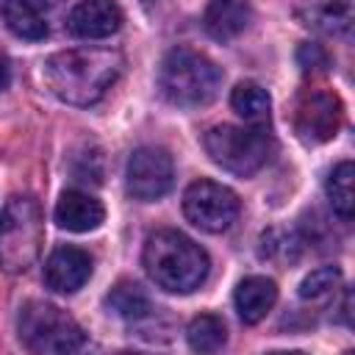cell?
Returning <instances> with one entry per match:
<instances>
[{
    "mask_svg": "<svg viewBox=\"0 0 355 355\" xmlns=\"http://www.w3.org/2000/svg\"><path fill=\"white\" fill-rule=\"evenodd\" d=\"M125 58L111 47H72L44 61L47 89L69 105H94L122 75Z\"/></svg>",
    "mask_w": 355,
    "mask_h": 355,
    "instance_id": "1",
    "label": "cell"
},
{
    "mask_svg": "<svg viewBox=\"0 0 355 355\" xmlns=\"http://www.w3.org/2000/svg\"><path fill=\"white\" fill-rule=\"evenodd\" d=\"M141 263L150 280L169 294H191L208 277V252L180 230H155L147 236Z\"/></svg>",
    "mask_w": 355,
    "mask_h": 355,
    "instance_id": "2",
    "label": "cell"
},
{
    "mask_svg": "<svg viewBox=\"0 0 355 355\" xmlns=\"http://www.w3.org/2000/svg\"><path fill=\"white\" fill-rule=\"evenodd\" d=\"M158 89H161V97L178 108H200L219 94L222 72L202 53L175 47L161 61Z\"/></svg>",
    "mask_w": 355,
    "mask_h": 355,
    "instance_id": "3",
    "label": "cell"
},
{
    "mask_svg": "<svg viewBox=\"0 0 355 355\" xmlns=\"http://www.w3.org/2000/svg\"><path fill=\"white\" fill-rule=\"evenodd\" d=\"M202 147L216 166L239 178L263 169L275 153V139L263 125H214L202 136Z\"/></svg>",
    "mask_w": 355,
    "mask_h": 355,
    "instance_id": "4",
    "label": "cell"
},
{
    "mask_svg": "<svg viewBox=\"0 0 355 355\" xmlns=\"http://www.w3.org/2000/svg\"><path fill=\"white\" fill-rule=\"evenodd\" d=\"M44 241L42 208L33 197H11L0 214V269L8 275L28 272Z\"/></svg>",
    "mask_w": 355,
    "mask_h": 355,
    "instance_id": "5",
    "label": "cell"
},
{
    "mask_svg": "<svg viewBox=\"0 0 355 355\" xmlns=\"http://www.w3.org/2000/svg\"><path fill=\"white\" fill-rule=\"evenodd\" d=\"M17 330H19L22 347L39 355L75 352L86 341L80 324L67 311H61L58 305L42 302V300H31L19 308Z\"/></svg>",
    "mask_w": 355,
    "mask_h": 355,
    "instance_id": "6",
    "label": "cell"
},
{
    "mask_svg": "<svg viewBox=\"0 0 355 355\" xmlns=\"http://www.w3.org/2000/svg\"><path fill=\"white\" fill-rule=\"evenodd\" d=\"M239 211H241V202H239L236 191L222 186V183H216V180L200 178L183 191V214H186V219L194 227L205 230V233L227 230L236 222Z\"/></svg>",
    "mask_w": 355,
    "mask_h": 355,
    "instance_id": "7",
    "label": "cell"
},
{
    "mask_svg": "<svg viewBox=\"0 0 355 355\" xmlns=\"http://www.w3.org/2000/svg\"><path fill=\"white\" fill-rule=\"evenodd\" d=\"M175 183V164L164 147H139L128 158L125 186L139 202L161 200Z\"/></svg>",
    "mask_w": 355,
    "mask_h": 355,
    "instance_id": "8",
    "label": "cell"
},
{
    "mask_svg": "<svg viewBox=\"0 0 355 355\" xmlns=\"http://www.w3.org/2000/svg\"><path fill=\"white\" fill-rule=\"evenodd\" d=\"M344 122V105L336 92L308 89L294 105V130L305 144L330 141Z\"/></svg>",
    "mask_w": 355,
    "mask_h": 355,
    "instance_id": "9",
    "label": "cell"
},
{
    "mask_svg": "<svg viewBox=\"0 0 355 355\" xmlns=\"http://www.w3.org/2000/svg\"><path fill=\"white\" fill-rule=\"evenodd\" d=\"M58 11H61V0H0V14L6 28L17 39H28V42L47 39Z\"/></svg>",
    "mask_w": 355,
    "mask_h": 355,
    "instance_id": "10",
    "label": "cell"
},
{
    "mask_svg": "<svg viewBox=\"0 0 355 355\" xmlns=\"http://www.w3.org/2000/svg\"><path fill=\"white\" fill-rule=\"evenodd\" d=\"M294 19L319 36H349L355 22V0H297Z\"/></svg>",
    "mask_w": 355,
    "mask_h": 355,
    "instance_id": "11",
    "label": "cell"
},
{
    "mask_svg": "<svg viewBox=\"0 0 355 355\" xmlns=\"http://www.w3.org/2000/svg\"><path fill=\"white\" fill-rule=\"evenodd\" d=\"M92 277V255L80 247H55L44 263V283L58 294L78 291Z\"/></svg>",
    "mask_w": 355,
    "mask_h": 355,
    "instance_id": "12",
    "label": "cell"
},
{
    "mask_svg": "<svg viewBox=\"0 0 355 355\" xmlns=\"http://www.w3.org/2000/svg\"><path fill=\"white\" fill-rule=\"evenodd\" d=\"M122 28V8L114 0H83L67 17V31L78 39H105Z\"/></svg>",
    "mask_w": 355,
    "mask_h": 355,
    "instance_id": "13",
    "label": "cell"
},
{
    "mask_svg": "<svg viewBox=\"0 0 355 355\" xmlns=\"http://www.w3.org/2000/svg\"><path fill=\"white\" fill-rule=\"evenodd\" d=\"M58 227L69 230V233H89V230H97L105 219V208L97 197L86 194V191H64L55 202V211H53Z\"/></svg>",
    "mask_w": 355,
    "mask_h": 355,
    "instance_id": "14",
    "label": "cell"
},
{
    "mask_svg": "<svg viewBox=\"0 0 355 355\" xmlns=\"http://www.w3.org/2000/svg\"><path fill=\"white\" fill-rule=\"evenodd\" d=\"M252 22V8L247 0H211L202 14V28L216 42H230L241 36Z\"/></svg>",
    "mask_w": 355,
    "mask_h": 355,
    "instance_id": "15",
    "label": "cell"
},
{
    "mask_svg": "<svg viewBox=\"0 0 355 355\" xmlns=\"http://www.w3.org/2000/svg\"><path fill=\"white\" fill-rule=\"evenodd\" d=\"M233 302H236V311H239V316H241L244 324H258L275 308V302H277V286L269 277L250 275V277H244L236 286Z\"/></svg>",
    "mask_w": 355,
    "mask_h": 355,
    "instance_id": "16",
    "label": "cell"
},
{
    "mask_svg": "<svg viewBox=\"0 0 355 355\" xmlns=\"http://www.w3.org/2000/svg\"><path fill=\"white\" fill-rule=\"evenodd\" d=\"M105 305L125 322H141L153 313V302H150L147 291L133 280H119L105 294Z\"/></svg>",
    "mask_w": 355,
    "mask_h": 355,
    "instance_id": "17",
    "label": "cell"
},
{
    "mask_svg": "<svg viewBox=\"0 0 355 355\" xmlns=\"http://www.w3.org/2000/svg\"><path fill=\"white\" fill-rule=\"evenodd\" d=\"M230 105H233V111H236L244 122L263 125V122L269 119L272 100H269V92H266L263 86H258L255 80H241V83L230 92Z\"/></svg>",
    "mask_w": 355,
    "mask_h": 355,
    "instance_id": "18",
    "label": "cell"
},
{
    "mask_svg": "<svg viewBox=\"0 0 355 355\" xmlns=\"http://www.w3.org/2000/svg\"><path fill=\"white\" fill-rule=\"evenodd\" d=\"M186 341L194 352H216L227 341V327L214 313H200L186 327Z\"/></svg>",
    "mask_w": 355,
    "mask_h": 355,
    "instance_id": "19",
    "label": "cell"
},
{
    "mask_svg": "<svg viewBox=\"0 0 355 355\" xmlns=\"http://www.w3.org/2000/svg\"><path fill=\"white\" fill-rule=\"evenodd\" d=\"M352 178H355L352 161L336 164L333 172H330V178H327V197H330V205H333V211H336L344 222H349V219H352V211H355Z\"/></svg>",
    "mask_w": 355,
    "mask_h": 355,
    "instance_id": "20",
    "label": "cell"
},
{
    "mask_svg": "<svg viewBox=\"0 0 355 355\" xmlns=\"http://www.w3.org/2000/svg\"><path fill=\"white\" fill-rule=\"evenodd\" d=\"M261 255L269 258V261H277V263L297 261V255H300V239H297V233L283 230V227L266 230L261 236Z\"/></svg>",
    "mask_w": 355,
    "mask_h": 355,
    "instance_id": "21",
    "label": "cell"
},
{
    "mask_svg": "<svg viewBox=\"0 0 355 355\" xmlns=\"http://www.w3.org/2000/svg\"><path fill=\"white\" fill-rule=\"evenodd\" d=\"M341 283V269L338 266H319L311 275H305V280L300 283V297L302 300H322L327 294H333Z\"/></svg>",
    "mask_w": 355,
    "mask_h": 355,
    "instance_id": "22",
    "label": "cell"
},
{
    "mask_svg": "<svg viewBox=\"0 0 355 355\" xmlns=\"http://www.w3.org/2000/svg\"><path fill=\"white\" fill-rule=\"evenodd\" d=\"M297 64L302 67L305 75H316V72H324V69H327L330 58H327V53H324L322 44L305 42V44H300V50H297Z\"/></svg>",
    "mask_w": 355,
    "mask_h": 355,
    "instance_id": "23",
    "label": "cell"
},
{
    "mask_svg": "<svg viewBox=\"0 0 355 355\" xmlns=\"http://www.w3.org/2000/svg\"><path fill=\"white\" fill-rule=\"evenodd\" d=\"M8 80H11V67H8L6 55L0 53V89H6V86H8Z\"/></svg>",
    "mask_w": 355,
    "mask_h": 355,
    "instance_id": "24",
    "label": "cell"
}]
</instances>
